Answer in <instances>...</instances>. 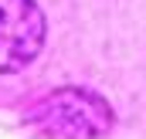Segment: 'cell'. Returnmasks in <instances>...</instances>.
<instances>
[{
	"label": "cell",
	"instance_id": "cell-1",
	"mask_svg": "<svg viewBox=\"0 0 146 139\" xmlns=\"http://www.w3.org/2000/svg\"><path fill=\"white\" fill-rule=\"evenodd\" d=\"M41 132L58 139H99L112 129V109L85 88H58L27 112Z\"/></svg>",
	"mask_w": 146,
	"mask_h": 139
},
{
	"label": "cell",
	"instance_id": "cell-2",
	"mask_svg": "<svg viewBox=\"0 0 146 139\" xmlns=\"http://www.w3.org/2000/svg\"><path fill=\"white\" fill-rule=\"evenodd\" d=\"M44 14L34 0H0V75L24 71L44 48Z\"/></svg>",
	"mask_w": 146,
	"mask_h": 139
}]
</instances>
